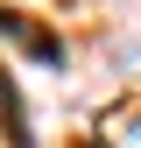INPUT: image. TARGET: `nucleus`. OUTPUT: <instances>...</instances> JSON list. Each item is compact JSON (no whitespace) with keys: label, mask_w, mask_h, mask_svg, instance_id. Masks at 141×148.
Segmentation results:
<instances>
[{"label":"nucleus","mask_w":141,"mask_h":148,"mask_svg":"<svg viewBox=\"0 0 141 148\" xmlns=\"http://www.w3.org/2000/svg\"><path fill=\"white\" fill-rule=\"evenodd\" d=\"M0 35H14L28 57H42L49 71H64V42H57V35H42V28H28L21 14H7V7H0Z\"/></svg>","instance_id":"1"},{"label":"nucleus","mask_w":141,"mask_h":148,"mask_svg":"<svg viewBox=\"0 0 141 148\" xmlns=\"http://www.w3.org/2000/svg\"><path fill=\"white\" fill-rule=\"evenodd\" d=\"M0 120H7V141H14V148H35L28 113H21V92H14V78H7V71H0Z\"/></svg>","instance_id":"2"},{"label":"nucleus","mask_w":141,"mask_h":148,"mask_svg":"<svg viewBox=\"0 0 141 148\" xmlns=\"http://www.w3.org/2000/svg\"><path fill=\"white\" fill-rule=\"evenodd\" d=\"M85 148H99V141H85Z\"/></svg>","instance_id":"3"}]
</instances>
